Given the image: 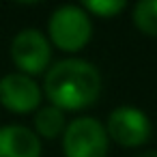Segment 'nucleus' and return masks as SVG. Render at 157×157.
Instances as JSON below:
<instances>
[{
    "instance_id": "nucleus-4",
    "label": "nucleus",
    "mask_w": 157,
    "mask_h": 157,
    "mask_svg": "<svg viewBox=\"0 0 157 157\" xmlns=\"http://www.w3.org/2000/svg\"><path fill=\"white\" fill-rule=\"evenodd\" d=\"M11 60L20 73H26L30 78L45 73L52 63V43L48 35L37 28L20 30L11 41Z\"/></svg>"
},
{
    "instance_id": "nucleus-8",
    "label": "nucleus",
    "mask_w": 157,
    "mask_h": 157,
    "mask_svg": "<svg viewBox=\"0 0 157 157\" xmlns=\"http://www.w3.org/2000/svg\"><path fill=\"white\" fill-rule=\"evenodd\" d=\"M67 118L65 112L56 105H41L35 112V133L39 138L45 140H54V138H63L65 129H67Z\"/></svg>"
},
{
    "instance_id": "nucleus-1",
    "label": "nucleus",
    "mask_w": 157,
    "mask_h": 157,
    "mask_svg": "<svg viewBox=\"0 0 157 157\" xmlns=\"http://www.w3.org/2000/svg\"><path fill=\"white\" fill-rule=\"evenodd\" d=\"M99 69L82 58H65L45 71L43 95L63 112H75L93 105L101 95Z\"/></svg>"
},
{
    "instance_id": "nucleus-3",
    "label": "nucleus",
    "mask_w": 157,
    "mask_h": 157,
    "mask_svg": "<svg viewBox=\"0 0 157 157\" xmlns=\"http://www.w3.org/2000/svg\"><path fill=\"white\" fill-rule=\"evenodd\" d=\"M108 131L105 125L93 116H80L71 121L63 133L65 157H108Z\"/></svg>"
},
{
    "instance_id": "nucleus-5",
    "label": "nucleus",
    "mask_w": 157,
    "mask_h": 157,
    "mask_svg": "<svg viewBox=\"0 0 157 157\" xmlns=\"http://www.w3.org/2000/svg\"><path fill=\"white\" fill-rule=\"evenodd\" d=\"M105 131L108 138L125 148H136L148 142L151 133H153V125L151 118L131 105H121L114 108L105 121Z\"/></svg>"
},
{
    "instance_id": "nucleus-9",
    "label": "nucleus",
    "mask_w": 157,
    "mask_h": 157,
    "mask_svg": "<svg viewBox=\"0 0 157 157\" xmlns=\"http://www.w3.org/2000/svg\"><path fill=\"white\" fill-rule=\"evenodd\" d=\"M131 20L140 33L157 39V0H140L131 11Z\"/></svg>"
},
{
    "instance_id": "nucleus-11",
    "label": "nucleus",
    "mask_w": 157,
    "mask_h": 157,
    "mask_svg": "<svg viewBox=\"0 0 157 157\" xmlns=\"http://www.w3.org/2000/svg\"><path fill=\"white\" fill-rule=\"evenodd\" d=\"M136 157H157V151H144V153H140Z\"/></svg>"
},
{
    "instance_id": "nucleus-6",
    "label": "nucleus",
    "mask_w": 157,
    "mask_h": 157,
    "mask_svg": "<svg viewBox=\"0 0 157 157\" xmlns=\"http://www.w3.org/2000/svg\"><path fill=\"white\" fill-rule=\"evenodd\" d=\"M43 90L26 73H7L0 78V105L13 114H30L41 108Z\"/></svg>"
},
{
    "instance_id": "nucleus-2",
    "label": "nucleus",
    "mask_w": 157,
    "mask_h": 157,
    "mask_svg": "<svg viewBox=\"0 0 157 157\" xmlns=\"http://www.w3.org/2000/svg\"><path fill=\"white\" fill-rule=\"evenodd\" d=\"M93 37L90 15L75 5L58 7L48 22V39L60 52H80Z\"/></svg>"
},
{
    "instance_id": "nucleus-7",
    "label": "nucleus",
    "mask_w": 157,
    "mask_h": 157,
    "mask_svg": "<svg viewBox=\"0 0 157 157\" xmlns=\"http://www.w3.org/2000/svg\"><path fill=\"white\" fill-rule=\"evenodd\" d=\"M0 157H41V138L24 125L0 127Z\"/></svg>"
},
{
    "instance_id": "nucleus-10",
    "label": "nucleus",
    "mask_w": 157,
    "mask_h": 157,
    "mask_svg": "<svg viewBox=\"0 0 157 157\" xmlns=\"http://www.w3.org/2000/svg\"><path fill=\"white\" fill-rule=\"evenodd\" d=\"M82 9L88 15H97V17L110 20V17L118 15L125 9V2H123V0H84Z\"/></svg>"
}]
</instances>
